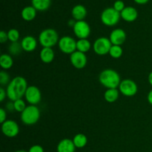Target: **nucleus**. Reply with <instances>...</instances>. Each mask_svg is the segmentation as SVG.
<instances>
[{"label": "nucleus", "mask_w": 152, "mask_h": 152, "mask_svg": "<svg viewBox=\"0 0 152 152\" xmlns=\"http://www.w3.org/2000/svg\"><path fill=\"white\" fill-rule=\"evenodd\" d=\"M28 87L27 80L23 77H15L7 86L6 92L7 98L10 99V101L13 102L19 99H22L23 96H25Z\"/></svg>", "instance_id": "f257e3e1"}, {"label": "nucleus", "mask_w": 152, "mask_h": 152, "mask_svg": "<svg viewBox=\"0 0 152 152\" xmlns=\"http://www.w3.org/2000/svg\"><path fill=\"white\" fill-rule=\"evenodd\" d=\"M121 81L120 74L111 68L103 70L99 75V83L107 89L117 88Z\"/></svg>", "instance_id": "f03ea898"}, {"label": "nucleus", "mask_w": 152, "mask_h": 152, "mask_svg": "<svg viewBox=\"0 0 152 152\" xmlns=\"http://www.w3.org/2000/svg\"><path fill=\"white\" fill-rule=\"evenodd\" d=\"M41 112L37 105H29L21 113V121L26 126H33L39 120Z\"/></svg>", "instance_id": "7ed1b4c3"}, {"label": "nucleus", "mask_w": 152, "mask_h": 152, "mask_svg": "<svg viewBox=\"0 0 152 152\" xmlns=\"http://www.w3.org/2000/svg\"><path fill=\"white\" fill-rule=\"evenodd\" d=\"M59 35L56 30L46 28L41 31L38 37V42L43 48H53L59 42Z\"/></svg>", "instance_id": "20e7f679"}, {"label": "nucleus", "mask_w": 152, "mask_h": 152, "mask_svg": "<svg viewBox=\"0 0 152 152\" xmlns=\"http://www.w3.org/2000/svg\"><path fill=\"white\" fill-rule=\"evenodd\" d=\"M120 18V13L117 11L114 7H107L102 10L100 15L101 22L108 27H112L117 25Z\"/></svg>", "instance_id": "39448f33"}, {"label": "nucleus", "mask_w": 152, "mask_h": 152, "mask_svg": "<svg viewBox=\"0 0 152 152\" xmlns=\"http://www.w3.org/2000/svg\"><path fill=\"white\" fill-rule=\"evenodd\" d=\"M112 44L109 38L107 37H99L96 39L94 42L92 48L95 53L99 56H105L109 53Z\"/></svg>", "instance_id": "423d86ee"}, {"label": "nucleus", "mask_w": 152, "mask_h": 152, "mask_svg": "<svg viewBox=\"0 0 152 152\" xmlns=\"http://www.w3.org/2000/svg\"><path fill=\"white\" fill-rule=\"evenodd\" d=\"M58 47L63 53L71 55L77 50V41L73 37L65 36L59 39Z\"/></svg>", "instance_id": "0eeeda50"}, {"label": "nucleus", "mask_w": 152, "mask_h": 152, "mask_svg": "<svg viewBox=\"0 0 152 152\" xmlns=\"http://www.w3.org/2000/svg\"><path fill=\"white\" fill-rule=\"evenodd\" d=\"M119 91L120 94L125 96L131 97L137 94L138 91V87L137 83L130 79H126L122 80L119 86Z\"/></svg>", "instance_id": "6e6552de"}, {"label": "nucleus", "mask_w": 152, "mask_h": 152, "mask_svg": "<svg viewBox=\"0 0 152 152\" xmlns=\"http://www.w3.org/2000/svg\"><path fill=\"white\" fill-rule=\"evenodd\" d=\"M74 34L79 39H88L91 34V27L85 20L77 21L73 28Z\"/></svg>", "instance_id": "1a4fd4ad"}, {"label": "nucleus", "mask_w": 152, "mask_h": 152, "mask_svg": "<svg viewBox=\"0 0 152 152\" xmlns=\"http://www.w3.org/2000/svg\"><path fill=\"white\" fill-rule=\"evenodd\" d=\"M25 100L29 105H37L42 99V93L39 88L35 86H28L25 94Z\"/></svg>", "instance_id": "9d476101"}, {"label": "nucleus", "mask_w": 152, "mask_h": 152, "mask_svg": "<svg viewBox=\"0 0 152 152\" xmlns=\"http://www.w3.org/2000/svg\"><path fill=\"white\" fill-rule=\"evenodd\" d=\"M1 132L7 137H15L19 133V126L14 120H7L1 124Z\"/></svg>", "instance_id": "9b49d317"}, {"label": "nucleus", "mask_w": 152, "mask_h": 152, "mask_svg": "<svg viewBox=\"0 0 152 152\" xmlns=\"http://www.w3.org/2000/svg\"><path fill=\"white\" fill-rule=\"evenodd\" d=\"M70 61L73 66L77 69H83L86 66L88 62L87 56L86 53L76 50L70 55Z\"/></svg>", "instance_id": "f8f14e48"}, {"label": "nucleus", "mask_w": 152, "mask_h": 152, "mask_svg": "<svg viewBox=\"0 0 152 152\" xmlns=\"http://www.w3.org/2000/svg\"><path fill=\"white\" fill-rule=\"evenodd\" d=\"M109 39L114 45L121 46L126 40V33L122 28L113 30L110 34Z\"/></svg>", "instance_id": "ddd939ff"}, {"label": "nucleus", "mask_w": 152, "mask_h": 152, "mask_svg": "<svg viewBox=\"0 0 152 152\" xmlns=\"http://www.w3.org/2000/svg\"><path fill=\"white\" fill-rule=\"evenodd\" d=\"M38 41L33 36H26L21 41L22 50L25 52H32L37 48Z\"/></svg>", "instance_id": "4468645a"}, {"label": "nucleus", "mask_w": 152, "mask_h": 152, "mask_svg": "<svg viewBox=\"0 0 152 152\" xmlns=\"http://www.w3.org/2000/svg\"><path fill=\"white\" fill-rule=\"evenodd\" d=\"M120 16L124 21L127 22H134L138 17V12L135 7L128 6L120 13Z\"/></svg>", "instance_id": "2eb2a0df"}, {"label": "nucleus", "mask_w": 152, "mask_h": 152, "mask_svg": "<svg viewBox=\"0 0 152 152\" xmlns=\"http://www.w3.org/2000/svg\"><path fill=\"white\" fill-rule=\"evenodd\" d=\"M76 146L72 140L65 138L59 141L56 146L57 152H75Z\"/></svg>", "instance_id": "dca6fc26"}, {"label": "nucleus", "mask_w": 152, "mask_h": 152, "mask_svg": "<svg viewBox=\"0 0 152 152\" xmlns=\"http://www.w3.org/2000/svg\"><path fill=\"white\" fill-rule=\"evenodd\" d=\"M71 15L76 21L84 20L87 16V10L83 4H77L71 10Z\"/></svg>", "instance_id": "f3484780"}, {"label": "nucleus", "mask_w": 152, "mask_h": 152, "mask_svg": "<svg viewBox=\"0 0 152 152\" xmlns=\"http://www.w3.org/2000/svg\"><path fill=\"white\" fill-rule=\"evenodd\" d=\"M55 53L52 48H42L40 50L39 58L44 63H50L54 59Z\"/></svg>", "instance_id": "a211bd4d"}, {"label": "nucleus", "mask_w": 152, "mask_h": 152, "mask_svg": "<svg viewBox=\"0 0 152 152\" xmlns=\"http://www.w3.org/2000/svg\"><path fill=\"white\" fill-rule=\"evenodd\" d=\"M37 10L32 5L26 6L22 10L21 16L25 21L31 22V21L34 20L37 16Z\"/></svg>", "instance_id": "6ab92c4d"}, {"label": "nucleus", "mask_w": 152, "mask_h": 152, "mask_svg": "<svg viewBox=\"0 0 152 152\" xmlns=\"http://www.w3.org/2000/svg\"><path fill=\"white\" fill-rule=\"evenodd\" d=\"M120 91L117 88L107 89L104 93V99L107 102L113 103L118 99L120 96Z\"/></svg>", "instance_id": "aec40b11"}, {"label": "nucleus", "mask_w": 152, "mask_h": 152, "mask_svg": "<svg viewBox=\"0 0 152 152\" xmlns=\"http://www.w3.org/2000/svg\"><path fill=\"white\" fill-rule=\"evenodd\" d=\"M31 4L38 11H45L50 7L51 0H31Z\"/></svg>", "instance_id": "412c9836"}, {"label": "nucleus", "mask_w": 152, "mask_h": 152, "mask_svg": "<svg viewBox=\"0 0 152 152\" xmlns=\"http://www.w3.org/2000/svg\"><path fill=\"white\" fill-rule=\"evenodd\" d=\"M73 142L77 148H83L87 145L88 138L84 134H77L73 138Z\"/></svg>", "instance_id": "4be33fe9"}, {"label": "nucleus", "mask_w": 152, "mask_h": 152, "mask_svg": "<svg viewBox=\"0 0 152 152\" xmlns=\"http://www.w3.org/2000/svg\"><path fill=\"white\" fill-rule=\"evenodd\" d=\"M13 59L12 56L9 54L3 53L0 56V65L4 70H8L13 66Z\"/></svg>", "instance_id": "5701e85b"}, {"label": "nucleus", "mask_w": 152, "mask_h": 152, "mask_svg": "<svg viewBox=\"0 0 152 152\" xmlns=\"http://www.w3.org/2000/svg\"><path fill=\"white\" fill-rule=\"evenodd\" d=\"M91 48V44L88 40V39H78L77 41V50H78V51L86 53L88 52Z\"/></svg>", "instance_id": "b1692460"}, {"label": "nucleus", "mask_w": 152, "mask_h": 152, "mask_svg": "<svg viewBox=\"0 0 152 152\" xmlns=\"http://www.w3.org/2000/svg\"><path fill=\"white\" fill-rule=\"evenodd\" d=\"M22 48L21 45V42H11L8 47V51L10 53V55L13 56H17L20 54L22 52Z\"/></svg>", "instance_id": "393cba45"}, {"label": "nucleus", "mask_w": 152, "mask_h": 152, "mask_svg": "<svg viewBox=\"0 0 152 152\" xmlns=\"http://www.w3.org/2000/svg\"><path fill=\"white\" fill-rule=\"evenodd\" d=\"M123 53V50L120 45H112L108 54L113 59H119L122 56Z\"/></svg>", "instance_id": "a878e982"}, {"label": "nucleus", "mask_w": 152, "mask_h": 152, "mask_svg": "<svg viewBox=\"0 0 152 152\" xmlns=\"http://www.w3.org/2000/svg\"><path fill=\"white\" fill-rule=\"evenodd\" d=\"M7 37H8V40L10 42H16L19 39L20 34L18 30L15 28H12L7 31Z\"/></svg>", "instance_id": "bb28decb"}, {"label": "nucleus", "mask_w": 152, "mask_h": 152, "mask_svg": "<svg viewBox=\"0 0 152 152\" xmlns=\"http://www.w3.org/2000/svg\"><path fill=\"white\" fill-rule=\"evenodd\" d=\"M13 104H14L15 111H17V112L22 113L27 107L25 101L22 99H17V100L14 101V102H13Z\"/></svg>", "instance_id": "cd10ccee"}, {"label": "nucleus", "mask_w": 152, "mask_h": 152, "mask_svg": "<svg viewBox=\"0 0 152 152\" xmlns=\"http://www.w3.org/2000/svg\"><path fill=\"white\" fill-rule=\"evenodd\" d=\"M11 81L10 78V75L6 71H1L0 72V84L1 86H7Z\"/></svg>", "instance_id": "c85d7f7f"}, {"label": "nucleus", "mask_w": 152, "mask_h": 152, "mask_svg": "<svg viewBox=\"0 0 152 152\" xmlns=\"http://www.w3.org/2000/svg\"><path fill=\"white\" fill-rule=\"evenodd\" d=\"M114 7L117 11H118L119 13H121V12L124 10L126 6H125V3L123 2V1H122V0H117V1L114 3V7Z\"/></svg>", "instance_id": "c756f323"}, {"label": "nucleus", "mask_w": 152, "mask_h": 152, "mask_svg": "<svg viewBox=\"0 0 152 152\" xmlns=\"http://www.w3.org/2000/svg\"><path fill=\"white\" fill-rule=\"evenodd\" d=\"M28 152H44V148L40 145H34L29 148Z\"/></svg>", "instance_id": "7c9ffc66"}, {"label": "nucleus", "mask_w": 152, "mask_h": 152, "mask_svg": "<svg viewBox=\"0 0 152 152\" xmlns=\"http://www.w3.org/2000/svg\"><path fill=\"white\" fill-rule=\"evenodd\" d=\"M7 118V112L4 108H0V123L2 124L4 122H5Z\"/></svg>", "instance_id": "2f4dec72"}, {"label": "nucleus", "mask_w": 152, "mask_h": 152, "mask_svg": "<svg viewBox=\"0 0 152 152\" xmlns=\"http://www.w3.org/2000/svg\"><path fill=\"white\" fill-rule=\"evenodd\" d=\"M8 40V37H7V33L5 31H1L0 32V42L4 43Z\"/></svg>", "instance_id": "473e14b6"}, {"label": "nucleus", "mask_w": 152, "mask_h": 152, "mask_svg": "<svg viewBox=\"0 0 152 152\" xmlns=\"http://www.w3.org/2000/svg\"><path fill=\"white\" fill-rule=\"evenodd\" d=\"M7 96V92L6 90H4V88H0V102H3Z\"/></svg>", "instance_id": "72a5a7b5"}, {"label": "nucleus", "mask_w": 152, "mask_h": 152, "mask_svg": "<svg viewBox=\"0 0 152 152\" xmlns=\"http://www.w3.org/2000/svg\"><path fill=\"white\" fill-rule=\"evenodd\" d=\"M6 109H7V111H10V112L15 111L14 104H13V101H9V102L6 104Z\"/></svg>", "instance_id": "f704fd0d"}, {"label": "nucleus", "mask_w": 152, "mask_h": 152, "mask_svg": "<svg viewBox=\"0 0 152 152\" xmlns=\"http://www.w3.org/2000/svg\"><path fill=\"white\" fill-rule=\"evenodd\" d=\"M134 1L138 4H145L149 1V0H134Z\"/></svg>", "instance_id": "c9c22d12"}, {"label": "nucleus", "mask_w": 152, "mask_h": 152, "mask_svg": "<svg viewBox=\"0 0 152 152\" xmlns=\"http://www.w3.org/2000/svg\"><path fill=\"white\" fill-rule=\"evenodd\" d=\"M147 99H148V103L151 105H152V90H151L148 92V96H147Z\"/></svg>", "instance_id": "e433bc0d"}, {"label": "nucleus", "mask_w": 152, "mask_h": 152, "mask_svg": "<svg viewBox=\"0 0 152 152\" xmlns=\"http://www.w3.org/2000/svg\"><path fill=\"white\" fill-rule=\"evenodd\" d=\"M76 22H77V21L75 20V19H70L69 21H68V26L70 27H72V28H74V25L76 24Z\"/></svg>", "instance_id": "4c0bfd02"}, {"label": "nucleus", "mask_w": 152, "mask_h": 152, "mask_svg": "<svg viewBox=\"0 0 152 152\" xmlns=\"http://www.w3.org/2000/svg\"><path fill=\"white\" fill-rule=\"evenodd\" d=\"M148 83H149V84L152 86V71H151V72L149 73V74H148Z\"/></svg>", "instance_id": "58836bf2"}, {"label": "nucleus", "mask_w": 152, "mask_h": 152, "mask_svg": "<svg viewBox=\"0 0 152 152\" xmlns=\"http://www.w3.org/2000/svg\"><path fill=\"white\" fill-rule=\"evenodd\" d=\"M15 152H28V151H25V150H18V151H16Z\"/></svg>", "instance_id": "ea45409f"}]
</instances>
